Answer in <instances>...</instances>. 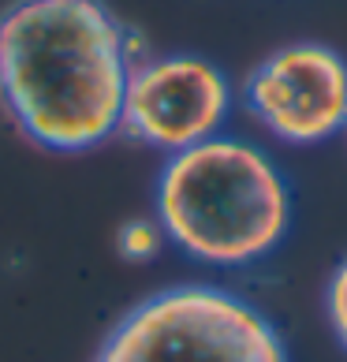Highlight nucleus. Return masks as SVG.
I'll return each instance as SVG.
<instances>
[{
  "label": "nucleus",
  "mask_w": 347,
  "mask_h": 362,
  "mask_svg": "<svg viewBox=\"0 0 347 362\" xmlns=\"http://www.w3.org/2000/svg\"><path fill=\"white\" fill-rule=\"evenodd\" d=\"M153 206L172 247L220 269L261 262L280 247L291 224L284 172L258 146L228 135L168 153Z\"/></svg>",
  "instance_id": "f03ea898"
},
{
  "label": "nucleus",
  "mask_w": 347,
  "mask_h": 362,
  "mask_svg": "<svg viewBox=\"0 0 347 362\" xmlns=\"http://www.w3.org/2000/svg\"><path fill=\"white\" fill-rule=\"evenodd\" d=\"M93 362H288V347L235 291L176 284L131 306Z\"/></svg>",
  "instance_id": "7ed1b4c3"
},
{
  "label": "nucleus",
  "mask_w": 347,
  "mask_h": 362,
  "mask_svg": "<svg viewBox=\"0 0 347 362\" xmlns=\"http://www.w3.org/2000/svg\"><path fill=\"white\" fill-rule=\"evenodd\" d=\"M250 119L288 146H317L347 131V60L317 42L269 52L243 83Z\"/></svg>",
  "instance_id": "20e7f679"
},
{
  "label": "nucleus",
  "mask_w": 347,
  "mask_h": 362,
  "mask_svg": "<svg viewBox=\"0 0 347 362\" xmlns=\"http://www.w3.org/2000/svg\"><path fill=\"white\" fill-rule=\"evenodd\" d=\"M135 64V37L105 0H16L0 11V105L42 150L109 142Z\"/></svg>",
  "instance_id": "f257e3e1"
},
{
  "label": "nucleus",
  "mask_w": 347,
  "mask_h": 362,
  "mask_svg": "<svg viewBox=\"0 0 347 362\" xmlns=\"http://www.w3.org/2000/svg\"><path fill=\"white\" fill-rule=\"evenodd\" d=\"M325 314H329V325L336 332L340 347L347 351V258L336 265V273L329 276V288H325Z\"/></svg>",
  "instance_id": "0eeeda50"
},
{
  "label": "nucleus",
  "mask_w": 347,
  "mask_h": 362,
  "mask_svg": "<svg viewBox=\"0 0 347 362\" xmlns=\"http://www.w3.org/2000/svg\"><path fill=\"white\" fill-rule=\"evenodd\" d=\"M228 112V75L202 57L176 52V57H153L135 64L119 131L150 150L180 153L220 135Z\"/></svg>",
  "instance_id": "39448f33"
},
{
  "label": "nucleus",
  "mask_w": 347,
  "mask_h": 362,
  "mask_svg": "<svg viewBox=\"0 0 347 362\" xmlns=\"http://www.w3.org/2000/svg\"><path fill=\"white\" fill-rule=\"evenodd\" d=\"M161 243H165V232L157 221H131V224L119 228V254L131 262L153 258V254L161 250Z\"/></svg>",
  "instance_id": "423d86ee"
}]
</instances>
